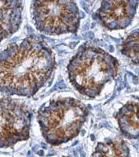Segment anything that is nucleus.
I'll use <instances>...</instances> for the list:
<instances>
[{
    "instance_id": "1",
    "label": "nucleus",
    "mask_w": 139,
    "mask_h": 157,
    "mask_svg": "<svg viewBox=\"0 0 139 157\" xmlns=\"http://www.w3.org/2000/svg\"><path fill=\"white\" fill-rule=\"evenodd\" d=\"M56 67L48 44L37 36H28L20 44H11L0 52V92L31 97L41 89Z\"/></svg>"
},
{
    "instance_id": "2",
    "label": "nucleus",
    "mask_w": 139,
    "mask_h": 157,
    "mask_svg": "<svg viewBox=\"0 0 139 157\" xmlns=\"http://www.w3.org/2000/svg\"><path fill=\"white\" fill-rule=\"evenodd\" d=\"M67 70L75 90L83 96L94 98L116 77L119 62L103 49L86 43L72 57Z\"/></svg>"
},
{
    "instance_id": "3",
    "label": "nucleus",
    "mask_w": 139,
    "mask_h": 157,
    "mask_svg": "<svg viewBox=\"0 0 139 157\" xmlns=\"http://www.w3.org/2000/svg\"><path fill=\"white\" fill-rule=\"evenodd\" d=\"M88 115L84 103L67 97L44 104L38 111L37 120L46 142L55 146L77 137Z\"/></svg>"
},
{
    "instance_id": "4",
    "label": "nucleus",
    "mask_w": 139,
    "mask_h": 157,
    "mask_svg": "<svg viewBox=\"0 0 139 157\" xmlns=\"http://www.w3.org/2000/svg\"><path fill=\"white\" fill-rule=\"evenodd\" d=\"M32 17L38 31L46 35L76 33L80 25V12L74 1H34Z\"/></svg>"
},
{
    "instance_id": "5",
    "label": "nucleus",
    "mask_w": 139,
    "mask_h": 157,
    "mask_svg": "<svg viewBox=\"0 0 139 157\" xmlns=\"http://www.w3.org/2000/svg\"><path fill=\"white\" fill-rule=\"evenodd\" d=\"M31 117V112L23 103L0 98V148L29 138Z\"/></svg>"
},
{
    "instance_id": "6",
    "label": "nucleus",
    "mask_w": 139,
    "mask_h": 157,
    "mask_svg": "<svg viewBox=\"0 0 139 157\" xmlns=\"http://www.w3.org/2000/svg\"><path fill=\"white\" fill-rule=\"evenodd\" d=\"M138 3V1H103L96 14L108 29H123L133 21Z\"/></svg>"
},
{
    "instance_id": "7",
    "label": "nucleus",
    "mask_w": 139,
    "mask_h": 157,
    "mask_svg": "<svg viewBox=\"0 0 139 157\" xmlns=\"http://www.w3.org/2000/svg\"><path fill=\"white\" fill-rule=\"evenodd\" d=\"M21 12V1H0V41L18 30Z\"/></svg>"
},
{
    "instance_id": "8",
    "label": "nucleus",
    "mask_w": 139,
    "mask_h": 157,
    "mask_svg": "<svg viewBox=\"0 0 139 157\" xmlns=\"http://www.w3.org/2000/svg\"><path fill=\"white\" fill-rule=\"evenodd\" d=\"M122 134L129 139L139 138V104L127 103L115 116Z\"/></svg>"
},
{
    "instance_id": "9",
    "label": "nucleus",
    "mask_w": 139,
    "mask_h": 157,
    "mask_svg": "<svg viewBox=\"0 0 139 157\" xmlns=\"http://www.w3.org/2000/svg\"><path fill=\"white\" fill-rule=\"evenodd\" d=\"M91 157H130V152L122 139H105L97 144Z\"/></svg>"
},
{
    "instance_id": "10",
    "label": "nucleus",
    "mask_w": 139,
    "mask_h": 157,
    "mask_svg": "<svg viewBox=\"0 0 139 157\" xmlns=\"http://www.w3.org/2000/svg\"><path fill=\"white\" fill-rule=\"evenodd\" d=\"M121 52L132 62L139 64V29L131 33L123 41Z\"/></svg>"
},
{
    "instance_id": "11",
    "label": "nucleus",
    "mask_w": 139,
    "mask_h": 157,
    "mask_svg": "<svg viewBox=\"0 0 139 157\" xmlns=\"http://www.w3.org/2000/svg\"><path fill=\"white\" fill-rule=\"evenodd\" d=\"M64 157H69V156H64Z\"/></svg>"
}]
</instances>
